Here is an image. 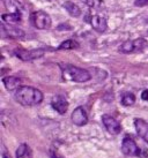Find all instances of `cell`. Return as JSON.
I'll list each match as a JSON object with an SVG mask.
<instances>
[{"label": "cell", "instance_id": "1", "mask_svg": "<svg viewBox=\"0 0 148 158\" xmlns=\"http://www.w3.org/2000/svg\"><path fill=\"white\" fill-rule=\"evenodd\" d=\"M15 99L23 106L38 105L43 101V94L38 89L24 85L15 91Z\"/></svg>", "mask_w": 148, "mask_h": 158}, {"label": "cell", "instance_id": "2", "mask_svg": "<svg viewBox=\"0 0 148 158\" xmlns=\"http://www.w3.org/2000/svg\"><path fill=\"white\" fill-rule=\"evenodd\" d=\"M63 67V77L67 81H73L78 83L87 82L90 80V74L86 69H82L80 67L73 66V65H61Z\"/></svg>", "mask_w": 148, "mask_h": 158}, {"label": "cell", "instance_id": "3", "mask_svg": "<svg viewBox=\"0 0 148 158\" xmlns=\"http://www.w3.org/2000/svg\"><path fill=\"white\" fill-rule=\"evenodd\" d=\"M31 22L35 28L45 30L51 27V18L48 13H45L44 10H37L31 14Z\"/></svg>", "mask_w": 148, "mask_h": 158}, {"label": "cell", "instance_id": "4", "mask_svg": "<svg viewBox=\"0 0 148 158\" xmlns=\"http://www.w3.org/2000/svg\"><path fill=\"white\" fill-rule=\"evenodd\" d=\"M45 50L44 48H35V50H23V48H18L14 51V54L21 59L22 61H31L38 58L43 57Z\"/></svg>", "mask_w": 148, "mask_h": 158}, {"label": "cell", "instance_id": "5", "mask_svg": "<svg viewBox=\"0 0 148 158\" xmlns=\"http://www.w3.org/2000/svg\"><path fill=\"white\" fill-rule=\"evenodd\" d=\"M102 123L104 125L105 129L110 133V134H113V135H117L120 133L122 131V126L120 123H118L116 119L109 115V114H104L102 115Z\"/></svg>", "mask_w": 148, "mask_h": 158}, {"label": "cell", "instance_id": "6", "mask_svg": "<svg viewBox=\"0 0 148 158\" xmlns=\"http://www.w3.org/2000/svg\"><path fill=\"white\" fill-rule=\"evenodd\" d=\"M122 151L126 156H139L140 149L133 139L125 137L122 142Z\"/></svg>", "mask_w": 148, "mask_h": 158}, {"label": "cell", "instance_id": "7", "mask_svg": "<svg viewBox=\"0 0 148 158\" xmlns=\"http://www.w3.org/2000/svg\"><path fill=\"white\" fill-rule=\"evenodd\" d=\"M1 34L4 37L9 38H23L24 37V31L14 26H7V24H1Z\"/></svg>", "mask_w": 148, "mask_h": 158}, {"label": "cell", "instance_id": "8", "mask_svg": "<svg viewBox=\"0 0 148 158\" xmlns=\"http://www.w3.org/2000/svg\"><path fill=\"white\" fill-rule=\"evenodd\" d=\"M72 121H73L74 125L76 126H85L86 123H88V115L86 110L83 109L82 106H79L75 110L73 111L72 113Z\"/></svg>", "mask_w": 148, "mask_h": 158}, {"label": "cell", "instance_id": "9", "mask_svg": "<svg viewBox=\"0 0 148 158\" xmlns=\"http://www.w3.org/2000/svg\"><path fill=\"white\" fill-rule=\"evenodd\" d=\"M90 24L92 27L98 32H104L108 28V23H107V19L104 16H101V15H93L90 16Z\"/></svg>", "mask_w": 148, "mask_h": 158}, {"label": "cell", "instance_id": "10", "mask_svg": "<svg viewBox=\"0 0 148 158\" xmlns=\"http://www.w3.org/2000/svg\"><path fill=\"white\" fill-rule=\"evenodd\" d=\"M135 131L138 135L148 143V123L145 121L144 119H135L134 120Z\"/></svg>", "mask_w": 148, "mask_h": 158}, {"label": "cell", "instance_id": "11", "mask_svg": "<svg viewBox=\"0 0 148 158\" xmlns=\"http://www.w3.org/2000/svg\"><path fill=\"white\" fill-rule=\"evenodd\" d=\"M51 105L58 113L64 114L66 113V111L68 109V102L63 96H54L51 101Z\"/></svg>", "mask_w": 148, "mask_h": 158}, {"label": "cell", "instance_id": "12", "mask_svg": "<svg viewBox=\"0 0 148 158\" xmlns=\"http://www.w3.org/2000/svg\"><path fill=\"white\" fill-rule=\"evenodd\" d=\"M2 83L7 90H18L21 85V80L16 76H6L2 79Z\"/></svg>", "mask_w": 148, "mask_h": 158}, {"label": "cell", "instance_id": "13", "mask_svg": "<svg viewBox=\"0 0 148 158\" xmlns=\"http://www.w3.org/2000/svg\"><path fill=\"white\" fill-rule=\"evenodd\" d=\"M16 158H33L31 157V150L29 148V145L26 143H22L21 145H19V148L16 149Z\"/></svg>", "mask_w": 148, "mask_h": 158}, {"label": "cell", "instance_id": "14", "mask_svg": "<svg viewBox=\"0 0 148 158\" xmlns=\"http://www.w3.org/2000/svg\"><path fill=\"white\" fill-rule=\"evenodd\" d=\"M64 7H65L66 10H67L72 16H74V18H78V16L81 15V9L78 7V5H75L74 2H72V1H65V2H64Z\"/></svg>", "mask_w": 148, "mask_h": 158}, {"label": "cell", "instance_id": "15", "mask_svg": "<svg viewBox=\"0 0 148 158\" xmlns=\"http://www.w3.org/2000/svg\"><path fill=\"white\" fill-rule=\"evenodd\" d=\"M2 21L7 23H16L21 21V12H13L9 14H4L2 16Z\"/></svg>", "mask_w": 148, "mask_h": 158}, {"label": "cell", "instance_id": "16", "mask_svg": "<svg viewBox=\"0 0 148 158\" xmlns=\"http://www.w3.org/2000/svg\"><path fill=\"white\" fill-rule=\"evenodd\" d=\"M119 51L122 53H132L135 52V46H134V40H126L124 42L120 48H119Z\"/></svg>", "mask_w": 148, "mask_h": 158}, {"label": "cell", "instance_id": "17", "mask_svg": "<svg viewBox=\"0 0 148 158\" xmlns=\"http://www.w3.org/2000/svg\"><path fill=\"white\" fill-rule=\"evenodd\" d=\"M79 44L73 40H67L65 42H63L59 46H58V50H73V48H78Z\"/></svg>", "mask_w": 148, "mask_h": 158}, {"label": "cell", "instance_id": "18", "mask_svg": "<svg viewBox=\"0 0 148 158\" xmlns=\"http://www.w3.org/2000/svg\"><path fill=\"white\" fill-rule=\"evenodd\" d=\"M135 103V96L132 92H126L122 97V104L124 106H131Z\"/></svg>", "mask_w": 148, "mask_h": 158}, {"label": "cell", "instance_id": "19", "mask_svg": "<svg viewBox=\"0 0 148 158\" xmlns=\"http://www.w3.org/2000/svg\"><path fill=\"white\" fill-rule=\"evenodd\" d=\"M146 40L144 38H138V40H134V46H135V52H140L142 51L145 48H146Z\"/></svg>", "mask_w": 148, "mask_h": 158}, {"label": "cell", "instance_id": "20", "mask_svg": "<svg viewBox=\"0 0 148 158\" xmlns=\"http://www.w3.org/2000/svg\"><path fill=\"white\" fill-rule=\"evenodd\" d=\"M87 4H88L89 7H92V8H96V7L101 4V0H87Z\"/></svg>", "mask_w": 148, "mask_h": 158}, {"label": "cell", "instance_id": "21", "mask_svg": "<svg viewBox=\"0 0 148 158\" xmlns=\"http://www.w3.org/2000/svg\"><path fill=\"white\" fill-rule=\"evenodd\" d=\"M134 5L137 7H145L148 5V0H135Z\"/></svg>", "mask_w": 148, "mask_h": 158}, {"label": "cell", "instance_id": "22", "mask_svg": "<svg viewBox=\"0 0 148 158\" xmlns=\"http://www.w3.org/2000/svg\"><path fill=\"white\" fill-rule=\"evenodd\" d=\"M1 157H2V158H12V157H11V155L7 152V150H6V148H5L4 145H2V152H1Z\"/></svg>", "mask_w": 148, "mask_h": 158}, {"label": "cell", "instance_id": "23", "mask_svg": "<svg viewBox=\"0 0 148 158\" xmlns=\"http://www.w3.org/2000/svg\"><path fill=\"white\" fill-rule=\"evenodd\" d=\"M141 98H142L144 101L148 102V89H147V90H144V91H142V94H141Z\"/></svg>", "mask_w": 148, "mask_h": 158}]
</instances>
